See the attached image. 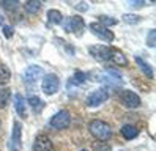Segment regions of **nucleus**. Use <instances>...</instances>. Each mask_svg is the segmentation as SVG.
<instances>
[{
	"instance_id": "obj_1",
	"label": "nucleus",
	"mask_w": 156,
	"mask_h": 151,
	"mask_svg": "<svg viewBox=\"0 0 156 151\" xmlns=\"http://www.w3.org/2000/svg\"><path fill=\"white\" fill-rule=\"evenodd\" d=\"M88 131L90 134L93 135L95 139H98L99 142H107L112 135V131H111V126L104 123L103 120H93L88 123Z\"/></svg>"
},
{
	"instance_id": "obj_2",
	"label": "nucleus",
	"mask_w": 156,
	"mask_h": 151,
	"mask_svg": "<svg viewBox=\"0 0 156 151\" xmlns=\"http://www.w3.org/2000/svg\"><path fill=\"white\" fill-rule=\"evenodd\" d=\"M114 49L115 47H107V46H90L88 52L91 57H95L98 61H112V55H114Z\"/></svg>"
},
{
	"instance_id": "obj_3",
	"label": "nucleus",
	"mask_w": 156,
	"mask_h": 151,
	"mask_svg": "<svg viewBox=\"0 0 156 151\" xmlns=\"http://www.w3.org/2000/svg\"><path fill=\"white\" fill-rule=\"evenodd\" d=\"M49 125L52 129H57V131H62V129H66L69 125H71V115L68 110H60L54 115L51 120H49Z\"/></svg>"
},
{
	"instance_id": "obj_4",
	"label": "nucleus",
	"mask_w": 156,
	"mask_h": 151,
	"mask_svg": "<svg viewBox=\"0 0 156 151\" xmlns=\"http://www.w3.org/2000/svg\"><path fill=\"white\" fill-rule=\"evenodd\" d=\"M60 88V79L55 74H48L44 76V79L41 82V90L44 91V94H55Z\"/></svg>"
},
{
	"instance_id": "obj_5",
	"label": "nucleus",
	"mask_w": 156,
	"mask_h": 151,
	"mask_svg": "<svg viewBox=\"0 0 156 151\" xmlns=\"http://www.w3.org/2000/svg\"><path fill=\"white\" fill-rule=\"evenodd\" d=\"M107 98H109V91H107V88L103 87V88L95 90L93 93H90L87 96V99H85V104L88 107H98L103 102H106Z\"/></svg>"
},
{
	"instance_id": "obj_6",
	"label": "nucleus",
	"mask_w": 156,
	"mask_h": 151,
	"mask_svg": "<svg viewBox=\"0 0 156 151\" xmlns=\"http://www.w3.org/2000/svg\"><path fill=\"white\" fill-rule=\"evenodd\" d=\"M118 99H120V102L128 109H136V107L140 106L139 94H136L134 91H129V90H123L118 94Z\"/></svg>"
},
{
	"instance_id": "obj_7",
	"label": "nucleus",
	"mask_w": 156,
	"mask_h": 151,
	"mask_svg": "<svg viewBox=\"0 0 156 151\" xmlns=\"http://www.w3.org/2000/svg\"><path fill=\"white\" fill-rule=\"evenodd\" d=\"M90 32L93 33V35H96L99 40H104V41H107V43L114 41V38H115V35L109 30L107 27H103V25L98 24V22H91V24H90Z\"/></svg>"
},
{
	"instance_id": "obj_8",
	"label": "nucleus",
	"mask_w": 156,
	"mask_h": 151,
	"mask_svg": "<svg viewBox=\"0 0 156 151\" xmlns=\"http://www.w3.org/2000/svg\"><path fill=\"white\" fill-rule=\"evenodd\" d=\"M21 135H22V125L19 121H14L11 140L8 142V148H10V151H19L21 149Z\"/></svg>"
},
{
	"instance_id": "obj_9",
	"label": "nucleus",
	"mask_w": 156,
	"mask_h": 151,
	"mask_svg": "<svg viewBox=\"0 0 156 151\" xmlns=\"http://www.w3.org/2000/svg\"><path fill=\"white\" fill-rule=\"evenodd\" d=\"M84 25H85V22L80 16H71L65 21L63 28H65V32H68V33H79L80 30H84Z\"/></svg>"
},
{
	"instance_id": "obj_10",
	"label": "nucleus",
	"mask_w": 156,
	"mask_h": 151,
	"mask_svg": "<svg viewBox=\"0 0 156 151\" xmlns=\"http://www.w3.org/2000/svg\"><path fill=\"white\" fill-rule=\"evenodd\" d=\"M43 74H44L43 68H40V66H36V65H32V66H29V68L24 71L22 77H24V80L27 83H33V82L38 80Z\"/></svg>"
},
{
	"instance_id": "obj_11",
	"label": "nucleus",
	"mask_w": 156,
	"mask_h": 151,
	"mask_svg": "<svg viewBox=\"0 0 156 151\" xmlns=\"http://www.w3.org/2000/svg\"><path fill=\"white\" fill-rule=\"evenodd\" d=\"M33 151H52V142L48 135H36L35 143H33Z\"/></svg>"
},
{
	"instance_id": "obj_12",
	"label": "nucleus",
	"mask_w": 156,
	"mask_h": 151,
	"mask_svg": "<svg viewBox=\"0 0 156 151\" xmlns=\"http://www.w3.org/2000/svg\"><path fill=\"white\" fill-rule=\"evenodd\" d=\"M13 102H14V109L16 112L21 115V118H25L27 117V110H25V101L22 98V94H14V98H13Z\"/></svg>"
},
{
	"instance_id": "obj_13",
	"label": "nucleus",
	"mask_w": 156,
	"mask_h": 151,
	"mask_svg": "<svg viewBox=\"0 0 156 151\" xmlns=\"http://www.w3.org/2000/svg\"><path fill=\"white\" fill-rule=\"evenodd\" d=\"M120 132H122L123 139H126V140H133V139H136L137 135H139V129H137L136 126H133V125H125L120 129Z\"/></svg>"
},
{
	"instance_id": "obj_14",
	"label": "nucleus",
	"mask_w": 156,
	"mask_h": 151,
	"mask_svg": "<svg viewBox=\"0 0 156 151\" xmlns=\"http://www.w3.org/2000/svg\"><path fill=\"white\" fill-rule=\"evenodd\" d=\"M87 80V74L85 72H82V71H76L74 72V76H73V77L68 80V87H79V85H82Z\"/></svg>"
},
{
	"instance_id": "obj_15",
	"label": "nucleus",
	"mask_w": 156,
	"mask_h": 151,
	"mask_svg": "<svg viewBox=\"0 0 156 151\" xmlns=\"http://www.w3.org/2000/svg\"><path fill=\"white\" fill-rule=\"evenodd\" d=\"M63 21V16L58 9H49L48 11V22L49 25H57Z\"/></svg>"
},
{
	"instance_id": "obj_16",
	"label": "nucleus",
	"mask_w": 156,
	"mask_h": 151,
	"mask_svg": "<svg viewBox=\"0 0 156 151\" xmlns=\"http://www.w3.org/2000/svg\"><path fill=\"white\" fill-rule=\"evenodd\" d=\"M136 63H137V66H139V68H140V71H142V74L144 76H147V77H148V79H151L153 77V69L150 68V66L148 65H147L142 58H140V57H136Z\"/></svg>"
},
{
	"instance_id": "obj_17",
	"label": "nucleus",
	"mask_w": 156,
	"mask_h": 151,
	"mask_svg": "<svg viewBox=\"0 0 156 151\" xmlns=\"http://www.w3.org/2000/svg\"><path fill=\"white\" fill-rule=\"evenodd\" d=\"M29 106L32 107V110L35 113H40L43 110V107H44V101H41L38 96H30L29 98Z\"/></svg>"
},
{
	"instance_id": "obj_18",
	"label": "nucleus",
	"mask_w": 156,
	"mask_h": 151,
	"mask_svg": "<svg viewBox=\"0 0 156 151\" xmlns=\"http://www.w3.org/2000/svg\"><path fill=\"white\" fill-rule=\"evenodd\" d=\"M24 9H25V13H29V14H35L41 9V2H38V0H29V2L24 5Z\"/></svg>"
},
{
	"instance_id": "obj_19",
	"label": "nucleus",
	"mask_w": 156,
	"mask_h": 151,
	"mask_svg": "<svg viewBox=\"0 0 156 151\" xmlns=\"http://www.w3.org/2000/svg\"><path fill=\"white\" fill-rule=\"evenodd\" d=\"M112 61L120 65V66H126L128 65V58L123 52H120L118 49H114V55H112Z\"/></svg>"
},
{
	"instance_id": "obj_20",
	"label": "nucleus",
	"mask_w": 156,
	"mask_h": 151,
	"mask_svg": "<svg viewBox=\"0 0 156 151\" xmlns=\"http://www.w3.org/2000/svg\"><path fill=\"white\" fill-rule=\"evenodd\" d=\"M122 19H123V22L129 24V25H134V24H137V22H140V21H142V16L126 13V14H123V16H122Z\"/></svg>"
},
{
	"instance_id": "obj_21",
	"label": "nucleus",
	"mask_w": 156,
	"mask_h": 151,
	"mask_svg": "<svg viewBox=\"0 0 156 151\" xmlns=\"http://www.w3.org/2000/svg\"><path fill=\"white\" fill-rule=\"evenodd\" d=\"M91 149L93 151H112L111 145H109L107 142H99V140L91 143Z\"/></svg>"
},
{
	"instance_id": "obj_22",
	"label": "nucleus",
	"mask_w": 156,
	"mask_h": 151,
	"mask_svg": "<svg viewBox=\"0 0 156 151\" xmlns=\"http://www.w3.org/2000/svg\"><path fill=\"white\" fill-rule=\"evenodd\" d=\"M11 79V71L5 65H0V83H6Z\"/></svg>"
},
{
	"instance_id": "obj_23",
	"label": "nucleus",
	"mask_w": 156,
	"mask_h": 151,
	"mask_svg": "<svg viewBox=\"0 0 156 151\" xmlns=\"http://www.w3.org/2000/svg\"><path fill=\"white\" fill-rule=\"evenodd\" d=\"M10 88H2L0 90V109H3L6 107V104H8V99H10Z\"/></svg>"
},
{
	"instance_id": "obj_24",
	"label": "nucleus",
	"mask_w": 156,
	"mask_h": 151,
	"mask_svg": "<svg viewBox=\"0 0 156 151\" xmlns=\"http://www.w3.org/2000/svg\"><path fill=\"white\" fill-rule=\"evenodd\" d=\"M99 22H103V24H101L103 27H106V25H115V24H117V19L109 17V16H99ZM99 22H98V24H99Z\"/></svg>"
},
{
	"instance_id": "obj_25",
	"label": "nucleus",
	"mask_w": 156,
	"mask_h": 151,
	"mask_svg": "<svg viewBox=\"0 0 156 151\" xmlns=\"http://www.w3.org/2000/svg\"><path fill=\"white\" fill-rule=\"evenodd\" d=\"M3 35H5L6 38H13V35H14V28H13L11 25H3Z\"/></svg>"
},
{
	"instance_id": "obj_26",
	"label": "nucleus",
	"mask_w": 156,
	"mask_h": 151,
	"mask_svg": "<svg viewBox=\"0 0 156 151\" xmlns=\"http://www.w3.org/2000/svg\"><path fill=\"white\" fill-rule=\"evenodd\" d=\"M147 46L148 47H154V30L148 32V40H147Z\"/></svg>"
},
{
	"instance_id": "obj_27",
	"label": "nucleus",
	"mask_w": 156,
	"mask_h": 151,
	"mask_svg": "<svg viewBox=\"0 0 156 151\" xmlns=\"http://www.w3.org/2000/svg\"><path fill=\"white\" fill-rule=\"evenodd\" d=\"M2 6L6 8V9H16L17 6H19V3L17 2H2Z\"/></svg>"
},
{
	"instance_id": "obj_28",
	"label": "nucleus",
	"mask_w": 156,
	"mask_h": 151,
	"mask_svg": "<svg viewBox=\"0 0 156 151\" xmlns=\"http://www.w3.org/2000/svg\"><path fill=\"white\" fill-rule=\"evenodd\" d=\"M76 8L79 9V11H85V9L88 8V5H87V3H77V5H76Z\"/></svg>"
},
{
	"instance_id": "obj_29",
	"label": "nucleus",
	"mask_w": 156,
	"mask_h": 151,
	"mask_svg": "<svg viewBox=\"0 0 156 151\" xmlns=\"http://www.w3.org/2000/svg\"><path fill=\"white\" fill-rule=\"evenodd\" d=\"M128 5H129V6H144L145 3L144 2H129Z\"/></svg>"
},
{
	"instance_id": "obj_30",
	"label": "nucleus",
	"mask_w": 156,
	"mask_h": 151,
	"mask_svg": "<svg viewBox=\"0 0 156 151\" xmlns=\"http://www.w3.org/2000/svg\"><path fill=\"white\" fill-rule=\"evenodd\" d=\"M2 25H3V17L0 16V27H2Z\"/></svg>"
},
{
	"instance_id": "obj_31",
	"label": "nucleus",
	"mask_w": 156,
	"mask_h": 151,
	"mask_svg": "<svg viewBox=\"0 0 156 151\" xmlns=\"http://www.w3.org/2000/svg\"><path fill=\"white\" fill-rule=\"evenodd\" d=\"M82 151H87V149H82Z\"/></svg>"
}]
</instances>
